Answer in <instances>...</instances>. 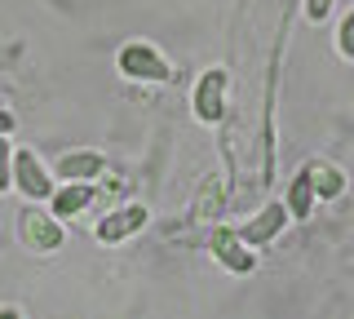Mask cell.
<instances>
[{
    "label": "cell",
    "mask_w": 354,
    "mask_h": 319,
    "mask_svg": "<svg viewBox=\"0 0 354 319\" xmlns=\"http://www.w3.org/2000/svg\"><path fill=\"white\" fill-rule=\"evenodd\" d=\"M226 89H230L226 67H208V71L195 80L191 107H195L199 125H221V116H226Z\"/></svg>",
    "instance_id": "obj_3"
},
{
    "label": "cell",
    "mask_w": 354,
    "mask_h": 319,
    "mask_svg": "<svg viewBox=\"0 0 354 319\" xmlns=\"http://www.w3.org/2000/svg\"><path fill=\"white\" fill-rule=\"evenodd\" d=\"M49 173H53V182H97L106 173V156L102 151H66Z\"/></svg>",
    "instance_id": "obj_8"
},
{
    "label": "cell",
    "mask_w": 354,
    "mask_h": 319,
    "mask_svg": "<svg viewBox=\"0 0 354 319\" xmlns=\"http://www.w3.org/2000/svg\"><path fill=\"white\" fill-rule=\"evenodd\" d=\"M14 186V142L0 138V195Z\"/></svg>",
    "instance_id": "obj_13"
},
{
    "label": "cell",
    "mask_w": 354,
    "mask_h": 319,
    "mask_svg": "<svg viewBox=\"0 0 354 319\" xmlns=\"http://www.w3.org/2000/svg\"><path fill=\"white\" fill-rule=\"evenodd\" d=\"M315 186H310V178H306V169L297 173L292 182H288V195H283V208H288V217H297V222H306L310 213H315Z\"/></svg>",
    "instance_id": "obj_11"
},
{
    "label": "cell",
    "mask_w": 354,
    "mask_h": 319,
    "mask_svg": "<svg viewBox=\"0 0 354 319\" xmlns=\"http://www.w3.org/2000/svg\"><path fill=\"white\" fill-rule=\"evenodd\" d=\"M306 178L315 186V200H341V195H346V173H341L332 160H310Z\"/></svg>",
    "instance_id": "obj_10"
},
{
    "label": "cell",
    "mask_w": 354,
    "mask_h": 319,
    "mask_svg": "<svg viewBox=\"0 0 354 319\" xmlns=\"http://www.w3.org/2000/svg\"><path fill=\"white\" fill-rule=\"evenodd\" d=\"M332 5H337V0H306V18H310V23H328V18H332Z\"/></svg>",
    "instance_id": "obj_14"
},
{
    "label": "cell",
    "mask_w": 354,
    "mask_h": 319,
    "mask_svg": "<svg viewBox=\"0 0 354 319\" xmlns=\"http://www.w3.org/2000/svg\"><path fill=\"white\" fill-rule=\"evenodd\" d=\"M0 319H22V315L14 311V306H5V311H0Z\"/></svg>",
    "instance_id": "obj_16"
},
{
    "label": "cell",
    "mask_w": 354,
    "mask_h": 319,
    "mask_svg": "<svg viewBox=\"0 0 354 319\" xmlns=\"http://www.w3.org/2000/svg\"><path fill=\"white\" fill-rule=\"evenodd\" d=\"M288 222H292V217H288L283 200H270V204L257 208V213H252L243 226H235V230H239V239H243L248 248H261V244H270V239L279 235V230H283Z\"/></svg>",
    "instance_id": "obj_7"
},
{
    "label": "cell",
    "mask_w": 354,
    "mask_h": 319,
    "mask_svg": "<svg viewBox=\"0 0 354 319\" xmlns=\"http://www.w3.org/2000/svg\"><path fill=\"white\" fill-rule=\"evenodd\" d=\"M115 67H120L124 80H142V84H169L173 80L169 58H164L155 45H147V40H129V45H120Z\"/></svg>",
    "instance_id": "obj_1"
},
{
    "label": "cell",
    "mask_w": 354,
    "mask_h": 319,
    "mask_svg": "<svg viewBox=\"0 0 354 319\" xmlns=\"http://www.w3.org/2000/svg\"><path fill=\"white\" fill-rule=\"evenodd\" d=\"M14 125H18L14 111H5V107H0V138H9V134H14Z\"/></svg>",
    "instance_id": "obj_15"
},
{
    "label": "cell",
    "mask_w": 354,
    "mask_h": 319,
    "mask_svg": "<svg viewBox=\"0 0 354 319\" xmlns=\"http://www.w3.org/2000/svg\"><path fill=\"white\" fill-rule=\"evenodd\" d=\"M337 53H341L346 62H354V14H346V18L337 23Z\"/></svg>",
    "instance_id": "obj_12"
},
{
    "label": "cell",
    "mask_w": 354,
    "mask_h": 319,
    "mask_svg": "<svg viewBox=\"0 0 354 319\" xmlns=\"http://www.w3.org/2000/svg\"><path fill=\"white\" fill-rule=\"evenodd\" d=\"M208 253H213L230 275H252L257 271V253L239 239L235 226H208Z\"/></svg>",
    "instance_id": "obj_4"
},
{
    "label": "cell",
    "mask_w": 354,
    "mask_h": 319,
    "mask_svg": "<svg viewBox=\"0 0 354 319\" xmlns=\"http://www.w3.org/2000/svg\"><path fill=\"white\" fill-rule=\"evenodd\" d=\"M93 182H58L53 186V195L44 204H49V213L58 217V222H71V217H80L88 204H93Z\"/></svg>",
    "instance_id": "obj_9"
},
{
    "label": "cell",
    "mask_w": 354,
    "mask_h": 319,
    "mask_svg": "<svg viewBox=\"0 0 354 319\" xmlns=\"http://www.w3.org/2000/svg\"><path fill=\"white\" fill-rule=\"evenodd\" d=\"M151 222V208L147 204H124V208H111L106 217H97V226H93V239L97 244H124V239H133L138 230H147Z\"/></svg>",
    "instance_id": "obj_5"
},
{
    "label": "cell",
    "mask_w": 354,
    "mask_h": 319,
    "mask_svg": "<svg viewBox=\"0 0 354 319\" xmlns=\"http://www.w3.org/2000/svg\"><path fill=\"white\" fill-rule=\"evenodd\" d=\"M14 186L27 195L31 204H44V200L53 195V186H58V182H53V173L40 164L36 151H18V147H14Z\"/></svg>",
    "instance_id": "obj_6"
},
{
    "label": "cell",
    "mask_w": 354,
    "mask_h": 319,
    "mask_svg": "<svg viewBox=\"0 0 354 319\" xmlns=\"http://www.w3.org/2000/svg\"><path fill=\"white\" fill-rule=\"evenodd\" d=\"M18 239H22L31 253H53V248H62L66 230H62V222H58V217H53L44 204H27V208L18 213Z\"/></svg>",
    "instance_id": "obj_2"
}]
</instances>
